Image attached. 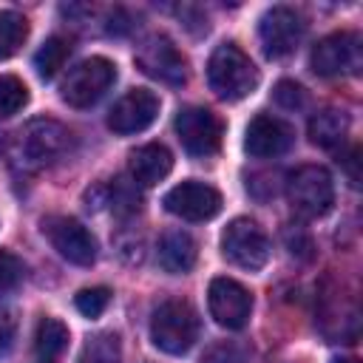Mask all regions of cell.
<instances>
[{"label": "cell", "mask_w": 363, "mask_h": 363, "mask_svg": "<svg viewBox=\"0 0 363 363\" xmlns=\"http://www.w3.org/2000/svg\"><path fill=\"white\" fill-rule=\"evenodd\" d=\"M272 96H275V102H278L281 108H286V111H298V108L306 105V91H303L298 82H292V79H281V82L275 85Z\"/></svg>", "instance_id": "obj_25"}, {"label": "cell", "mask_w": 363, "mask_h": 363, "mask_svg": "<svg viewBox=\"0 0 363 363\" xmlns=\"http://www.w3.org/2000/svg\"><path fill=\"white\" fill-rule=\"evenodd\" d=\"M332 363H360V360L357 357H335Z\"/></svg>", "instance_id": "obj_29"}, {"label": "cell", "mask_w": 363, "mask_h": 363, "mask_svg": "<svg viewBox=\"0 0 363 363\" xmlns=\"http://www.w3.org/2000/svg\"><path fill=\"white\" fill-rule=\"evenodd\" d=\"M349 133V113L337 108H323L309 119V139L318 147H337Z\"/></svg>", "instance_id": "obj_18"}, {"label": "cell", "mask_w": 363, "mask_h": 363, "mask_svg": "<svg viewBox=\"0 0 363 363\" xmlns=\"http://www.w3.org/2000/svg\"><path fill=\"white\" fill-rule=\"evenodd\" d=\"M82 363H119V337L113 332H102L91 337Z\"/></svg>", "instance_id": "obj_23"}, {"label": "cell", "mask_w": 363, "mask_h": 363, "mask_svg": "<svg viewBox=\"0 0 363 363\" xmlns=\"http://www.w3.org/2000/svg\"><path fill=\"white\" fill-rule=\"evenodd\" d=\"M164 210L184 221H210L221 213V193L213 184L187 179L164 193Z\"/></svg>", "instance_id": "obj_12"}, {"label": "cell", "mask_w": 363, "mask_h": 363, "mask_svg": "<svg viewBox=\"0 0 363 363\" xmlns=\"http://www.w3.org/2000/svg\"><path fill=\"white\" fill-rule=\"evenodd\" d=\"M23 281V261L14 252L0 250V292H11Z\"/></svg>", "instance_id": "obj_26"}, {"label": "cell", "mask_w": 363, "mask_h": 363, "mask_svg": "<svg viewBox=\"0 0 363 363\" xmlns=\"http://www.w3.org/2000/svg\"><path fill=\"white\" fill-rule=\"evenodd\" d=\"M77 309L85 315V318H99L105 312V306L111 303V289L108 286H88V289H79L77 298H74Z\"/></svg>", "instance_id": "obj_24"}, {"label": "cell", "mask_w": 363, "mask_h": 363, "mask_svg": "<svg viewBox=\"0 0 363 363\" xmlns=\"http://www.w3.org/2000/svg\"><path fill=\"white\" fill-rule=\"evenodd\" d=\"M68 57H71V43L65 37H48L34 54V68L43 79H54L68 62Z\"/></svg>", "instance_id": "obj_20"}, {"label": "cell", "mask_w": 363, "mask_h": 363, "mask_svg": "<svg viewBox=\"0 0 363 363\" xmlns=\"http://www.w3.org/2000/svg\"><path fill=\"white\" fill-rule=\"evenodd\" d=\"M199 337V315L187 301H164L153 309L150 340L167 354H184Z\"/></svg>", "instance_id": "obj_3"}, {"label": "cell", "mask_w": 363, "mask_h": 363, "mask_svg": "<svg viewBox=\"0 0 363 363\" xmlns=\"http://www.w3.org/2000/svg\"><path fill=\"white\" fill-rule=\"evenodd\" d=\"M309 65L320 77H337V74H357L363 65V45L360 34L354 31H335L323 37L309 57Z\"/></svg>", "instance_id": "obj_8"}, {"label": "cell", "mask_w": 363, "mask_h": 363, "mask_svg": "<svg viewBox=\"0 0 363 363\" xmlns=\"http://www.w3.org/2000/svg\"><path fill=\"white\" fill-rule=\"evenodd\" d=\"M207 82L216 91V96L235 102V99L250 96L258 88V68L235 43H221L210 54Z\"/></svg>", "instance_id": "obj_2"}, {"label": "cell", "mask_w": 363, "mask_h": 363, "mask_svg": "<svg viewBox=\"0 0 363 363\" xmlns=\"http://www.w3.org/2000/svg\"><path fill=\"white\" fill-rule=\"evenodd\" d=\"M207 306L218 326L224 329H244L252 312V295L233 278H213L207 289Z\"/></svg>", "instance_id": "obj_13"}, {"label": "cell", "mask_w": 363, "mask_h": 363, "mask_svg": "<svg viewBox=\"0 0 363 363\" xmlns=\"http://www.w3.org/2000/svg\"><path fill=\"white\" fill-rule=\"evenodd\" d=\"M159 116V96L147 88H133L125 96H119L108 113V128L113 133H139L150 128Z\"/></svg>", "instance_id": "obj_14"}, {"label": "cell", "mask_w": 363, "mask_h": 363, "mask_svg": "<svg viewBox=\"0 0 363 363\" xmlns=\"http://www.w3.org/2000/svg\"><path fill=\"white\" fill-rule=\"evenodd\" d=\"M295 130L289 122L272 116V113H258L250 119L247 133H244V150L255 159H272L281 156L292 147Z\"/></svg>", "instance_id": "obj_15"}, {"label": "cell", "mask_w": 363, "mask_h": 363, "mask_svg": "<svg viewBox=\"0 0 363 363\" xmlns=\"http://www.w3.org/2000/svg\"><path fill=\"white\" fill-rule=\"evenodd\" d=\"M26 37H28V20L17 11H0V60L17 54Z\"/></svg>", "instance_id": "obj_21"}, {"label": "cell", "mask_w": 363, "mask_h": 363, "mask_svg": "<svg viewBox=\"0 0 363 363\" xmlns=\"http://www.w3.org/2000/svg\"><path fill=\"white\" fill-rule=\"evenodd\" d=\"M43 235L51 241V247L77 267H91L96 261V238L68 216H48L43 218Z\"/></svg>", "instance_id": "obj_11"}, {"label": "cell", "mask_w": 363, "mask_h": 363, "mask_svg": "<svg viewBox=\"0 0 363 363\" xmlns=\"http://www.w3.org/2000/svg\"><path fill=\"white\" fill-rule=\"evenodd\" d=\"M14 332H17V323L9 312H0V357L11 349V340H14Z\"/></svg>", "instance_id": "obj_28"}, {"label": "cell", "mask_w": 363, "mask_h": 363, "mask_svg": "<svg viewBox=\"0 0 363 363\" xmlns=\"http://www.w3.org/2000/svg\"><path fill=\"white\" fill-rule=\"evenodd\" d=\"M286 196L295 213L306 218L326 216L335 201V184L326 167L320 164H303L298 167L286 182Z\"/></svg>", "instance_id": "obj_5"}, {"label": "cell", "mask_w": 363, "mask_h": 363, "mask_svg": "<svg viewBox=\"0 0 363 363\" xmlns=\"http://www.w3.org/2000/svg\"><path fill=\"white\" fill-rule=\"evenodd\" d=\"M173 128H176V136H179L182 147H184L190 156L204 159V156H213V153L221 147L224 125H221V119H218L213 111H207V108H196V105L182 108V111L176 113Z\"/></svg>", "instance_id": "obj_7"}, {"label": "cell", "mask_w": 363, "mask_h": 363, "mask_svg": "<svg viewBox=\"0 0 363 363\" xmlns=\"http://www.w3.org/2000/svg\"><path fill=\"white\" fill-rule=\"evenodd\" d=\"M28 102V88L23 79L11 74H0V119H9L20 113Z\"/></svg>", "instance_id": "obj_22"}, {"label": "cell", "mask_w": 363, "mask_h": 363, "mask_svg": "<svg viewBox=\"0 0 363 363\" xmlns=\"http://www.w3.org/2000/svg\"><path fill=\"white\" fill-rule=\"evenodd\" d=\"M303 17L289 6H272L258 20V40L269 60L292 54L303 37Z\"/></svg>", "instance_id": "obj_9"}, {"label": "cell", "mask_w": 363, "mask_h": 363, "mask_svg": "<svg viewBox=\"0 0 363 363\" xmlns=\"http://www.w3.org/2000/svg\"><path fill=\"white\" fill-rule=\"evenodd\" d=\"M269 238L252 218H233L221 233V255L241 269H261L269 261Z\"/></svg>", "instance_id": "obj_6"}, {"label": "cell", "mask_w": 363, "mask_h": 363, "mask_svg": "<svg viewBox=\"0 0 363 363\" xmlns=\"http://www.w3.org/2000/svg\"><path fill=\"white\" fill-rule=\"evenodd\" d=\"M68 136L71 133L57 119H31L14 133L9 156H11L14 167H20L26 173L43 170L65 153Z\"/></svg>", "instance_id": "obj_1"}, {"label": "cell", "mask_w": 363, "mask_h": 363, "mask_svg": "<svg viewBox=\"0 0 363 363\" xmlns=\"http://www.w3.org/2000/svg\"><path fill=\"white\" fill-rule=\"evenodd\" d=\"M113 79H116V65L111 60L88 57L68 71L60 94L71 108H91L94 102H99L105 96V91L113 85Z\"/></svg>", "instance_id": "obj_4"}, {"label": "cell", "mask_w": 363, "mask_h": 363, "mask_svg": "<svg viewBox=\"0 0 363 363\" xmlns=\"http://www.w3.org/2000/svg\"><path fill=\"white\" fill-rule=\"evenodd\" d=\"M136 65L142 68V74H147L164 85L187 82V60L176 48V43L164 34H153L136 48Z\"/></svg>", "instance_id": "obj_10"}, {"label": "cell", "mask_w": 363, "mask_h": 363, "mask_svg": "<svg viewBox=\"0 0 363 363\" xmlns=\"http://www.w3.org/2000/svg\"><path fill=\"white\" fill-rule=\"evenodd\" d=\"M128 167H130V179L136 184L153 187L173 170V156H170V150L164 145L150 142V145H142V147H136L130 153Z\"/></svg>", "instance_id": "obj_16"}, {"label": "cell", "mask_w": 363, "mask_h": 363, "mask_svg": "<svg viewBox=\"0 0 363 363\" xmlns=\"http://www.w3.org/2000/svg\"><path fill=\"white\" fill-rule=\"evenodd\" d=\"M201 363H244V352L235 346V343H216L204 352Z\"/></svg>", "instance_id": "obj_27"}, {"label": "cell", "mask_w": 363, "mask_h": 363, "mask_svg": "<svg viewBox=\"0 0 363 363\" xmlns=\"http://www.w3.org/2000/svg\"><path fill=\"white\" fill-rule=\"evenodd\" d=\"M159 264L164 272H173V275H184L193 269L196 264V241L190 233L184 230H167L162 238H159Z\"/></svg>", "instance_id": "obj_17"}, {"label": "cell", "mask_w": 363, "mask_h": 363, "mask_svg": "<svg viewBox=\"0 0 363 363\" xmlns=\"http://www.w3.org/2000/svg\"><path fill=\"white\" fill-rule=\"evenodd\" d=\"M71 335H68V326L57 318H43L37 323V332H34V352L43 363H51L54 357H60L68 346Z\"/></svg>", "instance_id": "obj_19"}]
</instances>
